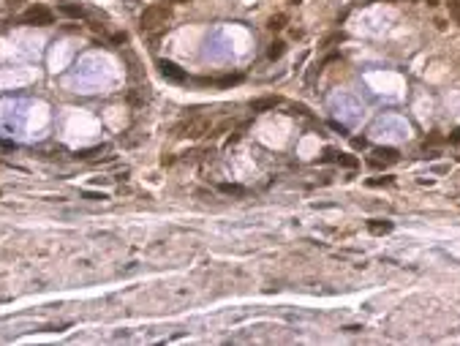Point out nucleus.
<instances>
[{
    "label": "nucleus",
    "instance_id": "1",
    "mask_svg": "<svg viewBox=\"0 0 460 346\" xmlns=\"http://www.w3.org/2000/svg\"><path fill=\"white\" fill-rule=\"evenodd\" d=\"M169 6H147V9L142 11V17H139V28L144 33H152V30H161L166 28V22H169Z\"/></svg>",
    "mask_w": 460,
    "mask_h": 346
},
{
    "label": "nucleus",
    "instance_id": "2",
    "mask_svg": "<svg viewBox=\"0 0 460 346\" xmlns=\"http://www.w3.org/2000/svg\"><path fill=\"white\" fill-rule=\"evenodd\" d=\"M210 131V120L207 117H193V120H185L183 125H177L175 136H183V139H199Z\"/></svg>",
    "mask_w": 460,
    "mask_h": 346
},
{
    "label": "nucleus",
    "instance_id": "3",
    "mask_svg": "<svg viewBox=\"0 0 460 346\" xmlns=\"http://www.w3.org/2000/svg\"><path fill=\"white\" fill-rule=\"evenodd\" d=\"M52 11L46 6H30L22 17H19V25H36V28H44V25H52Z\"/></svg>",
    "mask_w": 460,
    "mask_h": 346
},
{
    "label": "nucleus",
    "instance_id": "4",
    "mask_svg": "<svg viewBox=\"0 0 460 346\" xmlns=\"http://www.w3.org/2000/svg\"><path fill=\"white\" fill-rule=\"evenodd\" d=\"M158 71H161V77L172 79V82H185V79H188V74L172 60H158Z\"/></svg>",
    "mask_w": 460,
    "mask_h": 346
},
{
    "label": "nucleus",
    "instance_id": "5",
    "mask_svg": "<svg viewBox=\"0 0 460 346\" xmlns=\"http://www.w3.org/2000/svg\"><path fill=\"white\" fill-rule=\"evenodd\" d=\"M278 104H281L278 96H264V98H256V101L251 104V109L253 112H267V109H275Z\"/></svg>",
    "mask_w": 460,
    "mask_h": 346
},
{
    "label": "nucleus",
    "instance_id": "6",
    "mask_svg": "<svg viewBox=\"0 0 460 346\" xmlns=\"http://www.w3.org/2000/svg\"><path fill=\"white\" fill-rule=\"evenodd\" d=\"M243 74H232V77H221V79H215V82H207V85H218V88H232V85H240L243 82Z\"/></svg>",
    "mask_w": 460,
    "mask_h": 346
},
{
    "label": "nucleus",
    "instance_id": "7",
    "mask_svg": "<svg viewBox=\"0 0 460 346\" xmlns=\"http://www.w3.org/2000/svg\"><path fill=\"white\" fill-rule=\"evenodd\" d=\"M368 229L373 232V235H390V232H392V221H370Z\"/></svg>",
    "mask_w": 460,
    "mask_h": 346
},
{
    "label": "nucleus",
    "instance_id": "8",
    "mask_svg": "<svg viewBox=\"0 0 460 346\" xmlns=\"http://www.w3.org/2000/svg\"><path fill=\"white\" fill-rule=\"evenodd\" d=\"M376 156H378V161H398V150L395 148H376Z\"/></svg>",
    "mask_w": 460,
    "mask_h": 346
},
{
    "label": "nucleus",
    "instance_id": "9",
    "mask_svg": "<svg viewBox=\"0 0 460 346\" xmlns=\"http://www.w3.org/2000/svg\"><path fill=\"white\" fill-rule=\"evenodd\" d=\"M283 52H286V44H283V41H272L270 49H267V57H270V60H278Z\"/></svg>",
    "mask_w": 460,
    "mask_h": 346
},
{
    "label": "nucleus",
    "instance_id": "10",
    "mask_svg": "<svg viewBox=\"0 0 460 346\" xmlns=\"http://www.w3.org/2000/svg\"><path fill=\"white\" fill-rule=\"evenodd\" d=\"M286 22H289V19H286V14H275V17H270V22H267V28L275 33V30H283L286 28Z\"/></svg>",
    "mask_w": 460,
    "mask_h": 346
},
{
    "label": "nucleus",
    "instance_id": "11",
    "mask_svg": "<svg viewBox=\"0 0 460 346\" xmlns=\"http://www.w3.org/2000/svg\"><path fill=\"white\" fill-rule=\"evenodd\" d=\"M60 11H63V14H65V17H74V19H79V17H85V9H82V6H71V3L60 6Z\"/></svg>",
    "mask_w": 460,
    "mask_h": 346
},
{
    "label": "nucleus",
    "instance_id": "12",
    "mask_svg": "<svg viewBox=\"0 0 460 346\" xmlns=\"http://www.w3.org/2000/svg\"><path fill=\"white\" fill-rule=\"evenodd\" d=\"M221 191L223 194H232V196H245V188L243 185H235V183H221Z\"/></svg>",
    "mask_w": 460,
    "mask_h": 346
},
{
    "label": "nucleus",
    "instance_id": "13",
    "mask_svg": "<svg viewBox=\"0 0 460 346\" xmlns=\"http://www.w3.org/2000/svg\"><path fill=\"white\" fill-rule=\"evenodd\" d=\"M335 161L341 164V166H349V169H354V166H357V158L354 156H338Z\"/></svg>",
    "mask_w": 460,
    "mask_h": 346
},
{
    "label": "nucleus",
    "instance_id": "14",
    "mask_svg": "<svg viewBox=\"0 0 460 346\" xmlns=\"http://www.w3.org/2000/svg\"><path fill=\"white\" fill-rule=\"evenodd\" d=\"M351 148H354V150H365V148H368V139H365V136H354V139H351Z\"/></svg>",
    "mask_w": 460,
    "mask_h": 346
},
{
    "label": "nucleus",
    "instance_id": "15",
    "mask_svg": "<svg viewBox=\"0 0 460 346\" xmlns=\"http://www.w3.org/2000/svg\"><path fill=\"white\" fill-rule=\"evenodd\" d=\"M338 41H343V33H332V36H327L322 46H330V44H338Z\"/></svg>",
    "mask_w": 460,
    "mask_h": 346
},
{
    "label": "nucleus",
    "instance_id": "16",
    "mask_svg": "<svg viewBox=\"0 0 460 346\" xmlns=\"http://www.w3.org/2000/svg\"><path fill=\"white\" fill-rule=\"evenodd\" d=\"M449 11L455 14V19L460 22V0H449Z\"/></svg>",
    "mask_w": 460,
    "mask_h": 346
},
{
    "label": "nucleus",
    "instance_id": "17",
    "mask_svg": "<svg viewBox=\"0 0 460 346\" xmlns=\"http://www.w3.org/2000/svg\"><path fill=\"white\" fill-rule=\"evenodd\" d=\"M449 142H452V145H460V128H457V131H452V134H449Z\"/></svg>",
    "mask_w": 460,
    "mask_h": 346
},
{
    "label": "nucleus",
    "instance_id": "18",
    "mask_svg": "<svg viewBox=\"0 0 460 346\" xmlns=\"http://www.w3.org/2000/svg\"><path fill=\"white\" fill-rule=\"evenodd\" d=\"M112 41H115V44H123V41H125V33H115V36H112Z\"/></svg>",
    "mask_w": 460,
    "mask_h": 346
},
{
    "label": "nucleus",
    "instance_id": "19",
    "mask_svg": "<svg viewBox=\"0 0 460 346\" xmlns=\"http://www.w3.org/2000/svg\"><path fill=\"white\" fill-rule=\"evenodd\" d=\"M166 3H191V0H166Z\"/></svg>",
    "mask_w": 460,
    "mask_h": 346
},
{
    "label": "nucleus",
    "instance_id": "20",
    "mask_svg": "<svg viewBox=\"0 0 460 346\" xmlns=\"http://www.w3.org/2000/svg\"><path fill=\"white\" fill-rule=\"evenodd\" d=\"M425 3H428V6H436V3H438V0H425Z\"/></svg>",
    "mask_w": 460,
    "mask_h": 346
}]
</instances>
